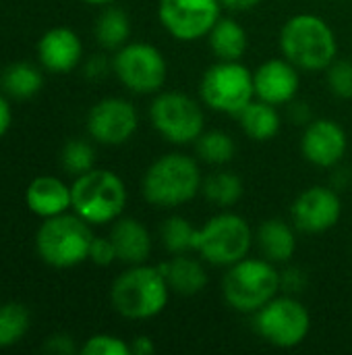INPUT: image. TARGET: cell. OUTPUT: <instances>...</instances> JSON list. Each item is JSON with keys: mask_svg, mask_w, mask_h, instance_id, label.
Returning a JSON list of instances; mask_svg holds the SVG:
<instances>
[{"mask_svg": "<svg viewBox=\"0 0 352 355\" xmlns=\"http://www.w3.org/2000/svg\"><path fill=\"white\" fill-rule=\"evenodd\" d=\"M158 268L166 277L170 291H174L178 295L193 297V295L201 293L207 285V272H205L203 264L199 260H195L193 256L174 254V258H170L168 262H162Z\"/></svg>", "mask_w": 352, "mask_h": 355, "instance_id": "ffe728a7", "label": "cell"}, {"mask_svg": "<svg viewBox=\"0 0 352 355\" xmlns=\"http://www.w3.org/2000/svg\"><path fill=\"white\" fill-rule=\"evenodd\" d=\"M44 352L56 355H71L75 354V343L68 335H54L44 345Z\"/></svg>", "mask_w": 352, "mask_h": 355, "instance_id": "e575fe53", "label": "cell"}, {"mask_svg": "<svg viewBox=\"0 0 352 355\" xmlns=\"http://www.w3.org/2000/svg\"><path fill=\"white\" fill-rule=\"evenodd\" d=\"M139 127L135 106L124 98H104L87 114L89 135L104 146L127 144Z\"/></svg>", "mask_w": 352, "mask_h": 355, "instance_id": "4fadbf2b", "label": "cell"}, {"mask_svg": "<svg viewBox=\"0 0 352 355\" xmlns=\"http://www.w3.org/2000/svg\"><path fill=\"white\" fill-rule=\"evenodd\" d=\"M280 50L299 71H326L338 54V40L326 19L301 12L280 31Z\"/></svg>", "mask_w": 352, "mask_h": 355, "instance_id": "6da1fadb", "label": "cell"}, {"mask_svg": "<svg viewBox=\"0 0 352 355\" xmlns=\"http://www.w3.org/2000/svg\"><path fill=\"white\" fill-rule=\"evenodd\" d=\"M195 150L199 160H203L205 164L222 166L234 158L237 144L226 131H203L195 141Z\"/></svg>", "mask_w": 352, "mask_h": 355, "instance_id": "4316f807", "label": "cell"}, {"mask_svg": "<svg viewBox=\"0 0 352 355\" xmlns=\"http://www.w3.org/2000/svg\"><path fill=\"white\" fill-rule=\"evenodd\" d=\"M110 67H112V64L106 60V56L95 54V56H91V58L85 62V77H87V79H102V77H106V73H108Z\"/></svg>", "mask_w": 352, "mask_h": 355, "instance_id": "d590c367", "label": "cell"}, {"mask_svg": "<svg viewBox=\"0 0 352 355\" xmlns=\"http://www.w3.org/2000/svg\"><path fill=\"white\" fill-rule=\"evenodd\" d=\"M37 56L48 71L68 73L79 64L83 56V46L73 29L54 27L41 35L37 44Z\"/></svg>", "mask_w": 352, "mask_h": 355, "instance_id": "e0dca14e", "label": "cell"}, {"mask_svg": "<svg viewBox=\"0 0 352 355\" xmlns=\"http://www.w3.org/2000/svg\"><path fill=\"white\" fill-rule=\"evenodd\" d=\"M60 158H62L64 171H68L71 175L79 177V175H83V173L93 168L95 150L91 148V144H87L83 139H71V141L64 144Z\"/></svg>", "mask_w": 352, "mask_h": 355, "instance_id": "f546056e", "label": "cell"}, {"mask_svg": "<svg viewBox=\"0 0 352 355\" xmlns=\"http://www.w3.org/2000/svg\"><path fill=\"white\" fill-rule=\"evenodd\" d=\"M156 352V345L149 337H137L133 343H131V354L135 355H151Z\"/></svg>", "mask_w": 352, "mask_h": 355, "instance_id": "8d00e7d4", "label": "cell"}, {"mask_svg": "<svg viewBox=\"0 0 352 355\" xmlns=\"http://www.w3.org/2000/svg\"><path fill=\"white\" fill-rule=\"evenodd\" d=\"M0 73H2V71H0Z\"/></svg>", "mask_w": 352, "mask_h": 355, "instance_id": "b9f144b4", "label": "cell"}, {"mask_svg": "<svg viewBox=\"0 0 352 355\" xmlns=\"http://www.w3.org/2000/svg\"><path fill=\"white\" fill-rule=\"evenodd\" d=\"M170 287L158 266L135 264L122 272L110 291L114 310L131 320H147L164 312Z\"/></svg>", "mask_w": 352, "mask_h": 355, "instance_id": "3957f363", "label": "cell"}, {"mask_svg": "<svg viewBox=\"0 0 352 355\" xmlns=\"http://www.w3.org/2000/svg\"><path fill=\"white\" fill-rule=\"evenodd\" d=\"M27 206L33 214L41 218H52L58 214H64L68 208H73V193L71 187H66L56 177H37L31 181L25 193Z\"/></svg>", "mask_w": 352, "mask_h": 355, "instance_id": "ac0fdd59", "label": "cell"}, {"mask_svg": "<svg viewBox=\"0 0 352 355\" xmlns=\"http://www.w3.org/2000/svg\"><path fill=\"white\" fill-rule=\"evenodd\" d=\"M83 2H87V4H110L114 0H83Z\"/></svg>", "mask_w": 352, "mask_h": 355, "instance_id": "60d3db41", "label": "cell"}, {"mask_svg": "<svg viewBox=\"0 0 352 355\" xmlns=\"http://www.w3.org/2000/svg\"><path fill=\"white\" fill-rule=\"evenodd\" d=\"M10 119H12V114H10V106H8V102L0 96V137L8 131V127H10Z\"/></svg>", "mask_w": 352, "mask_h": 355, "instance_id": "ab89813d", "label": "cell"}, {"mask_svg": "<svg viewBox=\"0 0 352 355\" xmlns=\"http://www.w3.org/2000/svg\"><path fill=\"white\" fill-rule=\"evenodd\" d=\"M255 98L274 106L290 104L301 87L299 69L288 58H272L253 73Z\"/></svg>", "mask_w": 352, "mask_h": 355, "instance_id": "2e32d148", "label": "cell"}, {"mask_svg": "<svg viewBox=\"0 0 352 355\" xmlns=\"http://www.w3.org/2000/svg\"><path fill=\"white\" fill-rule=\"evenodd\" d=\"M210 48L218 60H241L249 48L247 31L230 17H220L207 33Z\"/></svg>", "mask_w": 352, "mask_h": 355, "instance_id": "7402d4cb", "label": "cell"}, {"mask_svg": "<svg viewBox=\"0 0 352 355\" xmlns=\"http://www.w3.org/2000/svg\"><path fill=\"white\" fill-rule=\"evenodd\" d=\"M41 83H44L41 71L31 62H15L2 73L4 92L17 100L33 98L41 89Z\"/></svg>", "mask_w": 352, "mask_h": 355, "instance_id": "d4e9b609", "label": "cell"}, {"mask_svg": "<svg viewBox=\"0 0 352 355\" xmlns=\"http://www.w3.org/2000/svg\"><path fill=\"white\" fill-rule=\"evenodd\" d=\"M154 129L170 144H195L205 129L201 104L180 92H162L149 106Z\"/></svg>", "mask_w": 352, "mask_h": 355, "instance_id": "9c48e42d", "label": "cell"}, {"mask_svg": "<svg viewBox=\"0 0 352 355\" xmlns=\"http://www.w3.org/2000/svg\"><path fill=\"white\" fill-rule=\"evenodd\" d=\"M224 8L228 10H234V12H245V10H251L255 8L261 0H220Z\"/></svg>", "mask_w": 352, "mask_h": 355, "instance_id": "74e56055", "label": "cell"}, {"mask_svg": "<svg viewBox=\"0 0 352 355\" xmlns=\"http://www.w3.org/2000/svg\"><path fill=\"white\" fill-rule=\"evenodd\" d=\"M280 291V272L266 258H243L228 266L222 281L226 304L243 314H255Z\"/></svg>", "mask_w": 352, "mask_h": 355, "instance_id": "277c9868", "label": "cell"}, {"mask_svg": "<svg viewBox=\"0 0 352 355\" xmlns=\"http://www.w3.org/2000/svg\"><path fill=\"white\" fill-rule=\"evenodd\" d=\"M89 223L79 214H58L46 218L35 235V248L39 258L54 268H71L89 260L91 245Z\"/></svg>", "mask_w": 352, "mask_h": 355, "instance_id": "8992f818", "label": "cell"}, {"mask_svg": "<svg viewBox=\"0 0 352 355\" xmlns=\"http://www.w3.org/2000/svg\"><path fill=\"white\" fill-rule=\"evenodd\" d=\"M243 181L239 175L230 173V171H218L212 173L203 185L201 191L205 196L207 202H212L218 208H230L234 206L241 198H243Z\"/></svg>", "mask_w": 352, "mask_h": 355, "instance_id": "484cf974", "label": "cell"}, {"mask_svg": "<svg viewBox=\"0 0 352 355\" xmlns=\"http://www.w3.org/2000/svg\"><path fill=\"white\" fill-rule=\"evenodd\" d=\"M73 208L89 225H106L120 218L127 206V187L122 179L106 168H91L71 185Z\"/></svg>", "mask_w": 352, "mask_h": 355, "instance_id": "5b68a950", "label": "cell"}, {"mask_svg": "<svg viewBox=\"0 0 352 355\" xmlns=\"http://www.w3.org/2000/svg\"><path fill=\"white\" fill-rule=\"evenodd\" d=\"M293 121L297 125H309L311 123V110H309V104L301 102V104H295L293 106Z\"/></svg>", "mask_w": 352, "mask_h": 355, "instance_id": "f35d334b", "label": "cell"}, {"mask_svg": "<svg viewBox=\"0 0 352 355\" xmlns=\"http://www.w3.org/2000/svg\"><path fill=\"white\" fill-rule=\"evenodd\" d=\"M253 327L270 345L293 349L307 339L311 331V316L299 300L284 295L270 300L261 310H257Z\"/></svg>", "mask_w": 352, "mask_h": 355, "instance_id": "30bf717a", "label": "cell"}, {"mask_svg": "<svg viewBox=\"0 0 352 355\" xmlns=\"http://www.w3.org/2000/svg\"><path fill=\"white\" fill-rule=\"evenodd\" d=\"M251 243V225L241 214L220 212L197 229L195 252L214 266H232L247 258Z\"/></svg>", "mask_w": 352, "mask_h": 355, "instance_id": "52a82bcc", "label": "cell"}, {"mask_svg": "<svg viewBox=\"0 0 352 355\" xmlns=\"http://www.w3.org/2000/svg\"><path fill=\"white\" fill-rule=\"evenodd\" d=\"M160 239L170 254L195 252L197 229L185 216H170L160 227Z\"/></svg>", "mask_w": 352, "mask_h": 355, "instance_id": "83f0119b", "label": "cell"}, {"mask_svg": "<svg viewBox=\"0 0 352 355\" xmlns=\"http://www.w3.org/2000/svg\"><path fill=\"white\" fill-rule=\"evenodd\" d=\"M89 260L98 266H110L114 260H118L112 239L110 237H93L91 245H89Z\"/></svg>", "mask_w": 352, "mask_h": 355, "instance_id": "d6a6232c", "label": "cell"}, {"mask_svg": "<svg viewBox=\"0 0 352 355\" xmlns=\"http://www.w3.org/2000/svg\"><path fill=\"white\" fill-rule=\"evenodd\" d=\"M257 245L266 260L274 264H284L297 252V235L288 223L280 218H270L263 220L257 229Z\"/></svg>", "mask_w": 352, "mask_h": 355, "instance_id": "44dd1931", "label": "cell"}, {"mask_svg": "<svg viewBox=\"0 0 352 355\" xmlns=\"http://www.w3.org/2000/svg\"><path fill=\"white\" fill-rule=\"evenodd\" d=\"M293 223L303 233H326L334 229L342 216V202L334 187L313 185L299 193L293 204Z\"/></svg>", "mask_w": 352, "mask_h": 355, "instance_id": "5bb4252c", "label": "cell"}, {"mask_svg": "<svg viewBox=\"0 0 352 355\" xmlns=\"http://www.w3.org/2000/svg\"><path fill=\"white\" fill-rule=\"evenodd\" d=\"M95 37L106 50H118L131 37V19L118 6H108L95 21Z\"/></svg>", "mask_w": 352, "mask_h": 355, "instance_id": "cb8c5ba5", "label": "cell"}, {"mask_svg": "<svg viewBox=\"0 0 352 355\" xmlns=\"http://www.w3.org/2000/svg\"><path fill=\"white\" fill-rule=\"evenodd\" d=\"M307 285V277L303 270L299 268H286L284 272H280V289L288 291V293H301Z\"/></svg>", "mask_w": 352, "mask_h": 355, "instance_id": "836d02e7", "label": "cell"}, {"mask_svg": "<svg viewBox=\"0 0 352 355\" xmlns=\"http://www.w3.org/2000/svg\"><path fill=\"white\" fill-rule=\"evenodd\" d=\"M29 331V312L23 304L0 306V347H10Z\"/></svg>", "mask_w": 352, "mask_h": 355, "instance_id": "f1b7e54d", "label": "cell"}, {"mask_svg": "<svg viewBox=\"0 0 352 355\" xmlns=\"http://www.w3.org/2000/svg\"><path fill=\"white\" fill-rule=\"evenodd\" d=\"M83 355H131V345L114 335H93L81 347Z\"/></svg>", "mask_w": 352, "mask_h": 355, "instance_id": "1f68e13d", "label": "cell"}, {"mask_svg": "<svg viewBox=\"0 0 352 355\" xmlns=\"http://www.w3.org/2000/svg\"><path fill=\"white\" fill-rule=\"evenodd\" d=\"M237 116L241 121L243 133L253 141H270L272 137L278 135L280 125H282V119L276 106L263 100L249 102Z\"/></svg>", "mask_w": 352, "mask_h": 355, "instance_id": "603a6c76", "label": "cell"}, {"mask_svg": "<svg viewBox=\"0 0 352 355\" xmlns=\"http://www.w3.org/2000/svg\"><path fill=\"white\" fill-rule=\"evenodd\" d=\"M349 148L346 131L332 119H315L305 125L301 152L307 162L319 168H334L340 164Z\"/></svg>", "mask_w": 352, "mask_h": 355, "instance_id": "9a60e30c", "label": "cell"}, {"mask_svg": "<svg viewBox=\"0 0 352 355\" xmlns=\"http://www.w3.org/2000/svg\"><path fill=\"white\" fill-rule=\"evenodd\" d=\"M110 239L118 260L124 264H145L151 254V235L137 218H116Z\"/></svg>", "mask_w": 352, "mask_h": 355, "instance_id": "d6986e66", "label": "cell"}, {"mask_svg": "<svg viewBox=\"0 0 352 355\" xmlns=\"http://www.w3.org/2000/svg\"><path fill=\"white\" fill-rule=\"evenodd\" d=\"M199 96L216 112L239 114L255 98L253 73L241 60H218L203 73Z\"/></svg>", "mask_w": 352, "mask_h": 355, "instance_id": "ba28073f", "label": "cell"}, {"mask_svg": "<svg viewBox=\"0 0 352 355\" xmlns=\"http://www.w3.org/2000/svg\"><path fill=\"white\" fill-rule=\"evenodd\" d=\"M112 71L133 94H158L168 77L164 54L145 42H131L118 48L112 58Z\"/></svg>", "mask_w": 352, "mask_h": 355, "instance_id": "8fae6325", "label": "cell"}, {"mask_svg": "<svg viewBox=\"0 0 352 355\" xmlns=\"http://www.w3.org/2000/svg\"><path fill=\"white\" fill-rule=\"evenodd\" d=\"M203 179L197 160L172 152L160 156L143 175V198L156 208H176L191 202L201 191Z\"/></svg>", "mask_w": 352, "mask_h": 355, "instance_id": "7a4b0ae2", "label": "cell"}, {"mask_svg": "<svg viewBox=\"0 0 352 355\" xmlns=\"http://www.w3.org/2000/svg\"><path fill=\"white\" fill-rule=\"evenodd\" d=\"M326 81L334 96L342 100H352V62L351 60H334L326 69Z\"/></svg>", "mask_w": 352, "mask_h": 355, "instance_id": "4dcf8cb0", "label": "cell"}, {"mask_svg": "<svg viewBox=\"0 0 352 355\" xmlns=\"http://www.w3.org/2000/svg\"><path fill=\"white\" fill-rule=\"evenodd\" d=\"M220 0H160L158 19L162 27L180 42H195L210 33L222 17Z\"/></svg>", "mask_w": 352, "mask_h": 355, "instance_id": "7c38bea8", "label": "cell"}]
</instances>
